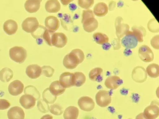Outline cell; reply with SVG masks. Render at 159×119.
<instances>
[{"instance_id":"obj_1","label":"cell","mask_w":159,"mask_h":119,"mask_svg":"<svg viewBox=\"0 0 159 119\" xmlns=\"http://www.w3.org/2000/svg\"><path fill=\"white\" fill-rule=\"evenodd\" d=\"M85 59L84 53L79 49L72 50L66 54L63 60V65L66 68L74 69L78 64L82 63Z\"/></svg>"},{"instance_id":"obj_2","label":"cell","mask_w":159,"mask_h":119,"mask_svg":"<svg viewBox=\"0 0 159 119\" xmlns=\"http://www.w3.org/2000/svg\"><path fill=\"white\" fill-rule=\"evenodd\" d=\"M9 57L11 60L22 64L25 62L27 57V52L22 46H14L9 50Z\"/></svg>"},{"instance_id":"obj_3","label":"cell","mask_w":159,"mask_h":119,"mask_svg":"<svg viewBox=\"0 0 159 119\" xmlns=\"http://www.w3.org/2000/svg\"><path fill=\"white\" fill-rule=\"evenodd\" d=\"M96 100L98 106L105 108L110 105L111 102V96L107 91L100 90L96 95Z\"/></svg>"},{"instance_id":"obj_4","label":"cell","mask_w":159,"mask_h":119,"mask_svg":"<svg viewBox=\"0 0 159 119\" xmlns=\"http://www.w3.org/2000/svg\"><path fill=\"white\" fill-rule=\"evenodd\" d=\"M138 41L132 31H129L121 40V44L127 49L135 48L138 45Z\"/></svg>"},{"instance_id":"obj_5","label":"cell","mask_w":159,"mask_h":119,"mask_svg":"<svg viewBox=\"0 0 159 119\" xmlns=\"http://www.w3.org/2000/svg\"><path fill=\"white\" fill-rule=\"evenodd\" d=\"M39 25V23L36 18L30 17L23 21L22 28L27 33H32L37 30Z\"/></svg>"},{"instance_id":"obj_6","label":"cell","mask_w":159,"mask_h":119,"mask_svg":"<svg viewBox=\"0 0 159 119\" xmlns=\"http://www.w3.org/2000/svg\"><path fill=\"white\" fill-rule=\"evenodd\" d=\"M123 21V18L119 16L116 18L115 22L116 34L119 40H120L121 38L124 37L125 34L129 31V25L127 24L122 23Z\"/></svg>"},{"instance_id":"obj_7","label":"cell","mask_w":159,"mask_h":119,"mask_svg":"<svg viewBox=\"0 0 159 119\" xmlns=\"http://www.w3.org/2000/svg\"><path fill=\"white\" fill-rule=\"evenodd\" d=\"M132 79L134 82L138 83H143L147 79V74L143 67H136L133 70L131 74Z\"/></svg>"},{"instance_id":"obj_8","label":"cell","mask_w":159,"mask_h":119,"mask_svg":"<svg viewBox=\"0 0 159 119\" xmlns=\"http://www.w3.org/2000/svg\"><path fill=\"white\" fill-rule=\"evenodd\" d=\"M60 83L65 88L75 86V75L73 73L65 72L59 77Z\"/></svg>"},{"instance_id":"obj_9","label":"cell","mask_w":159,"mask_h":119,"mask_svg":"<svg viewBox=\"0 0 159 119\" xmlns=\"http://www.w3.org/2000/svg\"><path fill=\"white\" fill-rule=\"evenodd\" d=\"M78 105L81 110L85 112H90L93 110L95 108V103L91 97L83 96L78 100Z\"/></svg>"},{"instance_id":"obj_10","label":"cell","mask_w":159,"mask_h":119,"mask_svg":"<svg viewBox=\"0 0 159 119\" xmlns=\"http://www.w3.org/2000/svg\"><path fill=\"white\" fill-rule=\"evenodd\" d=\"M139 55L140 59L143 62L148 63L153 61V52L149 47L145 45L140 47L139 50Z\"/></svg>"},{"instance_id":"obj_11","label":"cell","mask_w":159,"mask_h":119,"mask_svg":"<svg viewBox=\"0 0 159 119\" xmlns=\"http://www.w3.org/2000/svg\"><path fill=\"white\" fill-rule=\"evenodd\" d=\"M68 42V38L66 34L61 33H54L52 37V45L58 48L64 47Z\"/></svg>"},{"instance_id":"obj_12","label":"cell","mask_w":159,"mask_h":119,"mask_svg":"<svg viewBox=\"0 0 159 119\" xmlns=\"http://www.w3.org/2000/svg\"><path fill=\"white\" fill-rule=\"evenodd\" d=\"M24 89V85L23 82L20 80H15L9 84L8 90L11 95L16 96L22 93Z\"/></svg>"},{"instance_id":"obj_13","label":"cell","mask_w":159,"mask_h":119,"mask_svg":"<svg viewBox=\"0 0 159 119\" xmlns=\"http://www.w3.org/2000/svg\"><path fill=\"white\" fill-rule=\"evenodd\" d=\"M123 81L120 77L116 76L109 77L106 79L104 84L107 88L111 90L117 89L123 84Z\"/></svg>"},{"instance_id":"obj_14","label":"cell","mask_w":159,"mask_h":119,"mask_svg":"<svg viewBox=\"0 0 159 119\" xmlns=\"http://www.w3.org/2000/svg\"><path fill=\"white\" fill-rule=\"evenodd\" d=\"M36 100L34 96L31 95H23L20 99V103L24 108L26 109H31L34 107Z\"/></svg>"},{"instance_id":"obj_15","label":"cell","mask_w":159,"mask_h":119,"mask_svg":"<svg viewBox=\"0 0 159 119\" xmlns=\"http://www.w3.org/2000/svg\"><path fill=\"white\" fill-rule=\"evenodd\" d=\"M147 119H156L159 116V107L155 104H151L144 109L143 112Z\"/></svg>"},{"instance_id":"obj_16","label":"cell","mask_w":159,"mask_h":119,"mask_svg":"<svg viewBox=\"0 0 159 119\" xmlns=\"http://www.w3.org/2000/svg\"><path fill=\"white\" fill-rule=\"evenodd\" d=\"M26 73L30 79H37L41 75V68L37 64H30L26 69Z\"/></svg>"},{"instance_id":"obj_17","label":"cell","mask_w":159,"mask_h":119,"mask_svg":"<svg viewBox=\"0 0 159 119\" xmlns=\"http://www.w3.org/2000/svg\"><path fill=\"white\" fill-rule=\"evenodd\" d=\"M84 30L86 32L92 33L96 31L99 26V23L94 17L89 18L82 23Z\"/></svg>"},{"instance_id":"obj_18","label":"cell","mask_w":159,"mask_h":119,"mask_svg":"<svg viewBox=\"0 0 159 119\" xmlns=\"http://www.w3.org/2000/svg\"><path fill=\"white\" fill-rule=\"evenodd\" d=\"M9 119H25V113L21 107L14 106L11 107L7 113Z\"/></svg>"},{"instance_id":"obj_19","label":"cell","mask_w":159,"mask_h":119,"mask_svg":"<svg viewBox=\"0 0 159 119\" xmlns=\"http://www.w3.org/2000/svg\"><path fill=\"white\" fill-rule=\"evenodd\" d=\"M18 28V26L17 23L14 20H7L3 25L4 31L9 35L15 34L17 32Z\"/></svg>"},{"instance_id":"obj_20","label":"cell","mask_w":159,"mask_h":119,"mask_svg":"<svg viewBox=\"0 0 159 119\" xmlns=\"http://www.w3.org/2000/svg\"><path fill=\"white\" fill-rule=\"evenodd\" d=\"M45 24L46 29L55 32L59 29L60 22L57 17L51 15L45 19Z\"/></svg>"},{"instance_id":"obj_21","label":"cell","mask_w":159,"mask_h":119,"mask_svg":"<svg viewBox=\"0 0 159 119\" xmlns=\"http://www.w3.org/2000/svg\"><path fill=\"white\" fill-rule=\"evenodd\" d=\"M41 1L28 0L25 4V8L26 11L30 13H35L40 9Z\"/></svg>"},{"instance_id":"obj_22","label":"cell","mask_w":159,"mask_h":119,"mask_svg":"<svg viewBox=\"0 0 159 119\" xmlns=\"http://www.w3.org/2000/svg\"><path fill=\"white\" fill-rule=\"evenodd\" d=\"M108 6L104 2H99L95 5L93 13L98 17H103L108 13Z\"/></svg>"},{"instance_id":"obj_23","label":"cell","mask_w":159,"mask_h":119,"mask_svg":"<svg viewBox=\"0 0 159 119\" xmlns=\"http://www.w3.org/2000/svg\"><path fill=\"white\" fill-rule=\"evenodd\" d=\"M79 114V109L75 106H70L64 112L63 117L64 119H77Z\"/></svg>"},{"instance_id":"obj_24","label":"cell","mask_w":159,"mask_h":119,"mask_svg":"<svg viewBox=\"0 0 159 119\" xmlns=\"http://www.w3.org/2000/svg\"><path fill=\"white\" fill-rule=\"evenodd\" d=\"M49 88L51 93L55 96L62 95L66 91V88H64L61 85L58 81H55L51 82Z\"/></svg>"},{"instance_id":"obj_25","label":"cell","mask_w":159,"mask_h":119,"mask_svg":"<svg viewBox=\"0 0 159 119\" xmlns=\"http://www.w3.org/2000/svg\"><path fill=\"white\" fill-rule=\"evenodd\" d=\"M46 11L49 13H57L60 10V3L57 0H50L45 4Z\"/></svg>"},{"instance_id":"obj_26","label":"cell","mask_w":159,"mask_h":119,"mask_svg":"<svg viewBox=\"0 0 159 119\" xmlns=\"http://www.w3.org/2000/svg\"><path fill=\"white\" fill-rule=\"evenodd\" d=\"M103 70L101 68H96L90 71L89 73V77L92 81L100 82L103 80Z\"/></svg>"},{"instance_id":"obj_27","label":"cell","mask_w":159,"mask_h":119,"mask_svg":"<svg viewBox=\"0 0 159 119\" xmlns=\"http://www.w3.org/2000/svg\"><path fill=\"white\" fill-rule=\"evenodd\" d=\"M132 30L135 36L137 37L138 42H143L144 37L146 36V31L145 28L142 26L138 27L134 26L132 28Z\"/></svg>"},{"instance_id":"obj_28","label":"cell","mask_w":159,"mask_h":119,"mask_svg":"<svg viewBox=\"0 0 159 119\" xmlns=\"http://www.w3.org/2000/svg\"><path fill=\"white\" fill-rule=\"evenodd\" d=\"M13 77V71L9 68H4L0 71V80L2 82H9Z\"/></svg>"},{"instance_id":"obj_29","label":"cell","mask_w":159,"mask_h":119,"mask_svg":"<svg viewBox=\"0 0 159 119\" xmlns=\"http://www.w3.org/2000/svg\"><path fill=\"white\" fill-rule=\"evenodd\" d=\"M146 73L151 78H156L159 76V66L157 64H151L147 66Z\"/></svg>"},{"instance_id":"obj_30","label":"cell","mask_w":159,"mask_h":119,"mask_svg":"<svg viewBox=\"0 0 159 119\" xmlns=\"http://www.w3.org/2000/svg\"><path fill=\"white\" fill-rule=\"evenodd\" d=\"M94 41L97 44L103 45L109 42V37L106 34L100 32L94 33L93 35Z\"/></svg>"},{"instance_id":"obj_31","label":"cell","mask_w":159,"mask_h":119,"mask_svg":"<svg viewBox=\"0 0 159 119\" xmlns=\"http://www.w3.org/2000/svg\"><path fill=\"white\" fill-rule=\"evenodd\" d=\"M43 100L48 104H53L57 100V96L53 95L50 92L49 88L46 89L43 93Z\"/></svg>"},{"instance_id":"obj_32","label":"cell","mask_w":159,"mask_h":119,"mask_svg":"<svg viewBox=\"0 0 159 119\" xmlns=\"http://www.w3.org/2000/svg\"><path fill=\"white\" fill-rule=\"evenodd\" d=\"M61 25L63 28L66 30L67 27V31H70L72 30V28H73V21L71 20L70 15H68L65 14L62 18L61 19Z\"/></svg>"},{"instance_id":"obj_33","label":"cell","mask_w":159,"mask_h":119,"mask_svg":"<svg viewBox=\"0 0 159 119\" xmlns=\"http://www.w3.org/2000/svg\"><path fill=\"white\" fill-rule=\"evenodd\" d=\"M75 75V86L80 87L85 83L86 78L82 72H76Z\"/></svg>"},{"instance_id":"obj_34","label":"cell","mask_w":159,"mask_h":119,"mask_svg":"<svg viewBox=\"0 0 159 119\" xmlns=\"http://www.w3.org/2000/svg\"><path fill=\"white\" fill-rule=\"evenodd\" d=\"M24 93L25 94L33 96L36 100H38L40 98V94L39 92L33 86L29 85L26 86L24 91Z\"/></svg>"},{"instance_id":"obj_35","label":"cell","mask_w":159,"mask_h":119,"mask_svg":"<svg viewBox=\"0 0 159 119\" xmlns=\"http://www.w3.org/2000/svg\"><path fill=\"white\" fill-rule=\"evenodd\" d=\"M147 28L148 30L152 33L159 32V24L155 18L152 19L148 22Z\"/></svg>"},{"instance_id":"obj_36","label":"cell","mask_w":159,"mask_h":119,"mask_svg":"<svg viewBox=\"0 0 159 119\" xmlns=\"http://www.w3.org/2000/svg\"><path fill=\"white\" fill-rule=\"evenodd\" d=\"M37 108L40 112L43 113H47L50 111V106L48 104L42 99L38 100Z\"/></svg>"},{"instance_id":"obj_37","label":"cell","mask_w":159,"mask_h":119,"mask_svg":"<svg viewBox=\"0 0 159 119\" xmlns=\"http://www.w3.org/2000/svg\"><path fill=\"white\" fill-rule=\"evenodd\" d=\"M41 75H43L48 78H51L53 76L54 73V69L51 66H43L42 67Z\"/></svg>"},{"instance_id":"obj_38","label":"cell","mask_w":159,"mask_h":119,"mask_svg":"<svg viewBox=\"0 0 159 119\" xmlns=\"http://www.w3.org/2000/svg\"><path fill=\"white\" fill-rule=\"evenodd\" d=\"M50 112L54 115L59 116L63 113V108L58 104H54L50 106Z\"/></svg>"},{"instance_id":"obj_39","label":"cell","mask_w":159,"mask_h":119,"mask_svg":"<svg viewBox=\"0 0 159 119\" xmlns=\"http://www.w3.org/2000/svg\"><path fill=\"white\" fill-rule=\"evenodd\" d=\"M54 33V31H50L48 29H46L43 34V38L45 41L46 42L51 46H52V37Z\"/></svg>"},{"instance_id":"obj_40","label":"cell","mask_w":159,"mask_h":119,"mask_svg":"<svg viewBox=\"0 0 159 119\" xmlns=\"http://www.w3.org/2000/svg\"><path fill=\"white\" fill-rule=\"evenodd\" d=\"M46 28L42 25H39L38 28L33 33H31V36L35 39H39V38H43V34L45 31Z\"/></svg>"},{"instance_id":"obj_41","label":"cell","mask_w":159,"mask_h":119,"mask_svg":"<svg viewBox=\"0 0 159 119\" xmlns=\"http://www.w3.org/2000/svg\"><path fill=\"white\" fill-rule=\"evenodd\" d=\"M78 5L80 7L83 9H86L87 10L91 8L93 5L94 1L93 0H79L78 1Z\"/></svg>"},{"instance_id":"obj_42","label":"cell","mask_w":159,"mask_h":119,"mask_svg":"<svg viewBox=\"0 0 159 119\" xmlns=\"http://www.w3.org/2000/svg\"><path fill=\"white\" fill-rule=\"evenodd\" d=\"M94 17L93 12L90 9L84 10L82 13V19L81 23L83 22L85 20L89 18Z\"/></svg>"},{"instance_id":"obj_43","label":"cell","mask_w":159,"mask_h":119,"mask_svg":"<svg viewBox=\"0 0 159 119\" xmlns=\"http://www.w3.org/2000/svg\"><path fill=\"white\" fill-rule=\"evenodd\" d=\"M150 43L152 46L156 50L159 49V35H157L154 36L150 41Z\"/></svg>"},{"instance_id":"obj_44","label":"cell","mask_w":159,"mask_h":119,"mask_svg":"<svg viewBox=\"0 0 159 119\" xmlns=\"http://www.w3.org/2000/svg\"><path fill=\"white\" fill-rule=\"evenodd\" d=\"M10 103L6 99H0V110H6L10 107Z\"/></svg>"},{"instance_id":"obj_45","label":"cell","mask_w":159,"mask_h":119,"mask_svg":"<svg viewBox=\"0 0 159 119\" xmlns=\"http://www.w3.org/2000/svg\"><path fill=\"white\" fill-rule=\"evenodd\" d=\"M136 119H147L145 117V116H144V114H143V112H142V113H140L138 114V115L136 117Z\"/></svg>"},{"instance_id":"obj_46","label":"cell","mask_w":159,"mask_h":119,"mask_svg":"<svg viewBox=\"0 0 159 119\" xmlns=\"http://www.w3.org/2000/svg\"><path fill=\"white\" fill-rule=\"evenodd\" d=\"M53 117L51 115L47 114L42 117L40 119H53Z\"/></svg>"},{"instance_id":"obj_47","label":"cell","mask_w":159,"mask_h":119,"mask_svg":"<svg viewBox=\"0 0 159 119\" xmlns=\"http://www.w3.org/2000/svg\"><path fill=\"white\" fill-rule=\"evenodd\" d=\"M128 119H133L132 118H129Z\"/></svg>"}]
</instances>
